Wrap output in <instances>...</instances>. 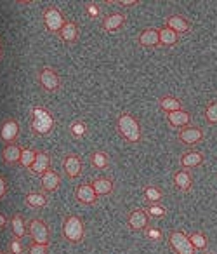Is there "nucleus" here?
Returning a JSON list of instances; mask_svg holds the SVG:
<instances>
[{
    "label": "nucleus",
    "mask_w": 217,
    "mask_h": 254,
    "mask_svg": "<svg viewBox=\"0 0 217 254\" xmlns=\"http://www.w3.org/2000/svg\"><path fill=\"white\" fill-rule=\"evenodd\" d=\"M75 198H77L82 205H94L96 202H98V195H96L91 183L78 185V187L75 188Z\"/></svg>",
    "instance_id": "f8f14e48"
},
{
    "label": "nucleus",
    "mask_w": 217,
    "mask_h": 254,
    "mask_svg": "<svg viewBox=\"0 0 217 254\" xmlns=\"http://www.w3.org/2000/svg\"><path fill=\"white\" fill-rule=\"evenodd\" d=\"M51 169V157L49 153L46 152H37V157H35V162L32 164V167H30V171H32L33 174H39V176H42L46 171Z\"/></svg>",
    "instance_id": "412c9836"
},
{
    "label": "nucleus",
    "mask_w": 217,
    "mask_h": 254,
    "mask_svg": "<svg viewBox=\"0 0 217 254\" xmlns=\"http://www.w3.org/2000/svg\"><path fill=\"white\" fill-rule=\"evenodd\" d=\"M91 164L94 169L98 171H105L109 167V155L103 150H96L91 153Z\"/></svg>",
    "instance_id": "393cba45"
},
{
    "label": "nucleus",
    "mask_w": 217,
    "mask_h": 254,
    "mask_svg": "<svg viewBox=\"0 0 217 254\" xmlns=\"http://www.w3.org/2000/svg\"><path fill=\"white\" fill-rule=\"evenodd\" d=\"M116 132L122 136L125 141L137 143L141 139V124L132 113L122 112L116 117Z\"/></svg>",
    "instance_id": "f257e3e1"
},
{
    "label": "nucleus",
    "mask_w": 217,
    "mask_h": 254,
    "mask_svg": "<svg viewBox=\"0 0 217 254\" xmlns=\"http://www.w3.org/2000/svg\"><path fill=\"white\" fill-rule=\"evenodd\" d=\"M63 237L71 244H80L85 237V225L77 214H68L63 221Z\"/></svg>",
    "instance_id": "f03ea898"
},
{
    "label": "nucleus",
    "mask_w": 217,
    "mask_h": 254,
    "mask_svg": "<svg viewBox=\"0 0 217 254\" xmlns=\"http://www.w3.org/2000/svg\"><path fill=\"white\" fill-rule=\"evenodd\" d=\"M203 153H200L198 150H188L181 155L179 159V164H181V169H186V171H191V169H196L203 164Z\"/></svg>",
    "instance_id": "ddd939ff"
},
{
    "label": "nucleus",
    "mask_w": 217,
    "mask_h": 254,
    "mask_svg": "<svg viewBox=\"0 0 217 254\" xmlns=\"http://www.w3.org/2000/svg\"><path fill=\"white\" fill-rule=\"evenodd\" d=\"M174 187L177 188L182 193H189L193 190V176L189 171L186 169H179L174 174Z\"/></svg>",
    "instance_id": "f3484780"
},
{
    "label": "nucleus",
    "mask_w": 217,
    "mask_h": 254,
    "mask_svg": "<svg viewBox=\"0 0 217 254\" xmlns=\"http://www.w3.org/2000/svg\"><path fill=\"white\" fill-rule=\"evenodd\" d=\"M63 169H64V174H66L70 180H77L82 174V171H84L82 157L78 155V153H68V155H64Z\"/></svg>",
    "instance_id": "6e6552de"
},
{
    "label": "nucleus",
    "mask_w": 217,
    "mask_h": 254,
    "mask_svg": "<svg viewBox=\"0 0 217 254\" xmlns=\"http://www.w3.org/2000/svg\"><path fill=\"white\" fill-rule=\"evenodd\" d=\"M59 37H61V40H63V42H66V44L77 42V39H78L77 23H75V21H66V23H64V26L61 28V32H59Z\"/></svg>",
    "instance_id": "4be33fe9"
},
{
    "label": "nucleus",
    "mask_w": 217,
    "mask_h": 254,
    "mask_svg": "<svg viewBox=\"0 0 217 254\" xmlns=\"http://www.w3.org/2000/svg\"><path fill=\"white\" fill-rule=\"evenodd\" d=\"M35 157H37V152L32 148H23L21 150V159H19V164H21L25 169H30L32 164L35 162Z\"/></svg>",
    "instance_id": "2f4dec72"
},
{
    "label": "nucleus",
    "mask_w": 217,
    "mask_h": 254,
    "mask_svg": "<svg viewBox=\"0 0 217 254\" xmlns=\"http://www.w3.org/2000/svg\"><path fill=\"white\" fill-rule=\"evenodd\" d=\"M39 82L47 92H56L61 87V78L57 71L51 66H44L39 71Z\"/></svg>",
    "instance_id": "0eeeda50"
},
{
    "label": "nucleus",
    "mask_w": 217,
    "mask_h": 254,
    "mask_svg": "<svg viewBox=\"0 0 217 254\" xmlns=\"http://www.w3.org/2000/svg\"><path fill=\"white\" fill-rule=\"evenodd\" d=\"M21 146L19 145H7L4 148V153H2V157H4V162L9 164V166H14V164H19V159H21Z\"/></svg>",
    "instance_id": "5701e85b"
},
{
    "label": "nucleus",
    "mask_w": 217,
    "mask_h": 254,
    "mask_svg": "<svg viewBox=\"0 0 217 254\" xmlns=\"http://www.w3.org/2000/svg\"><path fill=\"white\" fill-rule=\"evenodd\" d=\"M165 28L172 30V32H175L177 35H181V33H186L191 30V23L182 14H170L165 18Z\"/></svg>",
    "instance_id": "9b49d317"
},
{
    "label": "nucleus",
    "mask_w": 217,
    "mask_h": 254,
    "mask_svg": "<svg viewBox=\"0 0 217 254\" xmlns=\"http://www.w3.org/2000/svg\"><path fill=\"white\" fill-rule=\"evenodd\" d=\"M143 195H144V200H146L148 204H160V200L163 198V191H162L158 187H155V185H150V187L144 188Z\"/></svg>",
    "instance_id": "c85d7f7f"
},
{
    "label": "nucleus",
    "mask_w": 217,
    "mask_h": 254,
    "mask_svg": "<svg viewBox=\"0 0 217 254\" xmlns=\"http://www.w3.org/2000/svg\"><path fill=\"white\" fill-rule=\"evenodd\" d=\"M92 188H94L96 195L99 197H108V195L113 193V190H115V185H113V180L111 178H106V176H99L96 178L94 181H92Z\"/></svg>",
    "instance_id": "aec40b11"
},
{
    "label": "nucleus",
    "mask_w": 217,
    "mask_h": 254,
    "mask_svg": "<svg viewBox=\"0 0 217 254\" xmlns=\"http://www.w3.org/2000/svg\"><path fill=\"white\" fill-rule=\"evenodd\" d=\"M146 211V214L150 216V218H163L165 214H167V209L163 207L162 204H148V207L144 209Z\"/></svg>",
    "instance_id": "72a5a7b5"
},
{
    "label": "nucleus",
    "mask_w": 217,
    "mask_h": 254,
    "mask_svg": "<svg viewBox=\"0 0 217 254\" xmlns=\"http://www.w3.org/2000/svg\"><path fill=\"white\" fill-rule=\"evenodd\" d=\"M70 134L73 139L84 138V136L87 134V124H85V120H82V119L75 120V122L70 126Z\"/></svg>",
    "instance_id": "c756f323"
},
{
    "label": "nucleus",
    "mask_w": 217,
    "mask_h": 254,
    "mask_svg": "<svg viewBox=\"0 0 217 254\" xmlns=\"http://www.w3.org/2000/svg\"><path fill=\"white\" fill-rule=\"evenodd\" d=\"M158 37H160V46H165V47H170V46H175L179 42V35L172 30L165 28H158Z\"/></svg>",
    "instance_id": "a878e982"
},
{
    "label": "nucleus",
    "mask_w": 217,
    "mask_h": 254,
    "mask_svg": "<svg viewBox=\"0 0 217 254\" xmlns=\"http://www.w3.org/2000/svg\"><path fill=\"white\" fill-rule=\"evenodd\" d=\"M28 233L35 244H44V246H51V233L49 226L42 219H32L28 225Z\"/></svg>",
    "instance_id": "39448f33"
},
{
    "label": "nucleus",
    "mask_w": 217,
    "mask_h": 254,
    "mask_svg": "<svg viewBox=\"0 0 217 254\" xmlns=\"http://www.w3.org/2000/svg\"><path fill=\"white\" fill-rule=\"evenodd\" d=\"M168 247L174 254H195V247L189 242V237L182 230H172L168 233Z\"/></svg>",
    "instance_id": "20e7f679"
},
{
    "label": "nucleus",
    "mask_w": 217,
    "mask_h": 254,
    "mask_svg": "<svg viewBox=\"0 0 217 254\" xmlns=\"http://www.w3.org/2000/svg\"><path fill=\"white\" fill-rule=\"evenodd\" d=\"M21 239H12L11 240V253L12 254H21L23 253V246H21V242H19Z\"/></svg>",
    "instance_id": "c9c22d12"
},
{
    "label": "nucleus",
    "mask_w": 217,
    "mask_h": 254,
    "mask_svg": "<svg viewBox=\"0 0 217 254\" xmlns=\"http://www.w3.org/2000/svg\"><path fill=\"white\" fill-rule=\"evenodd\" d=\"M165 119L174 129H184V127L191 126V115L186 110H177V112L165 113Z\"/></svg>",
    "instance_id": "4468645a"
},
{
    "label": "nucleus",
    "mask_w": 217,
    "mask_h": 254,
    "mask_svg": "<svg viewBox=\"0 0 217 254\" xmlns=\"http://www.w3.org/2000/svg\"><path fill=\"white\" fill-rule=\"evenodd\" d=\"M40 185H42L44 191H49V193H53V191H56L57 188H59L61 176L54 169H49V171H46L42 176H40Z\"/></svg>",
    "instance_id": "6ab92c4d"
},
{
    "label": "nucleus",
    "mask_w": 217,
    "mask_h": 254,
    "mask_svg": "<svg viewBox=\"0 0 217 254\" xmlns=\"http://www.w3.org/2000/svg\"><path fill=\"white\" fill-rule=\"evenodd\" d=\"M137 44L141 47H158L160 46V37H158V28H144L137 37Z\"/></svg>",
    "instance_id": "a211bd4d"
},
{
    "label": "nucleus",
    "mask_w": 217,
    "mask_h": 254,
    "mask_svg": "<svg viewBox=\"0 0 217 254\" xmlns=\"http://www.w3.org/2000/svg\"><path fill=\"white\" fill-rule=\"evenodd\" d=\"M47 204V197L42 191H32L26 195V205L32 209H42Z\"/></svg>",
    "instance_id": "cd10ccee"
},
{
    "label": "nucleus",
    "mask_w": 217,
    "mask_h": 254,
    "mask_svg": "<svg viewBox=\"0 0 217 254\" xmlns=\"http://www.w3.org/2000/svg\"><path fill=\"white\" fill-rule=\"evenodd\" d=\"M123 25H125V14H123V12H113V14H108L103 19L101 28H103V32L111 33V32L120 30Z\"/></svg>",
    "instance_id": "2eb2a0df"
},
{
    "label": "nucleus",
    "mask_w": 217,
    "mask_h": 254,
    "mask_svg": "<svg viewBox=\"0 0 217 254\" xmlns=\"http://www.w3.org/2000/svg\"><path fill=\"white\" fill-rule=\"evenodd\" d=\"M139 2L137 0H122L120 2V5H123V7H132V5H137Z\"/></svg>",
    "instance_id": "ea45409f"
},
{
    "label": "nucleus",
    "mask_w": 217,
    "mask_h": 254,
    "mask_svg": "<svg viewBox=\"0 0 217 254\" xmlns=\"http://www.w3.org/2000/svg\"><path fill=\"white\" fill-rule=\"evenodd\" d=\"M32 129L37 134H49L54 129V117L42 106H37L32 112Z\"/></svg>",
    "instance_id": "7ed1b4c3"
},
{
    "label": "nucleus",
    "mask_w": 217,
    "mask_h": 254,
    "mask_svg": "<svg viewBox=\"0 0 217 254\" xmlns=\"http://www.w3.org/2000/svg\"><path fill=\"white\" fill-rule=\"evenodd\" d=\"M150 225V216L146 214L144 209H134L127 214V226L132 232H143Z\"/></svg>",
    "instance_id": "1a4fd4ad"
},
{
    "label": "nucleus",
    "mask_w": 217,
    "mask_h": 254,
    "mask_svg": "<svg viewBox=\"0 0 217 254\" xmlns=\"http://www.w3.org/2000/svg\"><path fill=\"white\" fill-rule=\"evenodd\" d=\"M205 120L210 126H216L217 124V99L210 101L209 105L205 106Z\"/></svg>",
    "instance_id": "473e14b6"
},
{
    "label": "nucleus",
    "mask_w": 217,
    "mask_h": 254,
    "mask_svg": "<svg viewBox=\"0 0 217 254\" xmlns=\"http://www.w3.org/2000/svg\"><path fill=\"white\" fill-rule=\"evenodd\" d=\"M158 105H160L162 112H165V113L182 110V101L179 98H174V96H163V98L158 99Z\"/></svg>",
    "instance_id": "b1692460"
},
{
    "label": "nucleus",
    "mask_w": 217,
    "mask_h": 254,
    "mask_svg": "<svg viewBox=\"0 0 217 254\" xmlns=\"http://www.w3.org/2000/svg\"><path fill=\"white\" fill-rule=\"evenodd\" d=\"M11 228H12V235H14L16 239H23V237L26 235V228H28V226H26L21 214H14L11 219Z\"/></svg>",
    "instance_id": "bb28decb"
},
{
    "label": "nucleus",
    "mask_w": 217,
    "mask_h": 254,
    "mask_svg": "<svg viewBox=\"0 0 217 254\" xmlns=\"http://www.w3.org/2000/svg\"><path fill=\"white\" fill-rule=\"evenodd\" d=\"M0 254H5V253H4V251H0Z\"/></svg>",
    "instance_id": "37998d69"
},
{
    "label": "nucleus",
    "mask_w": 217,
    "mask_h": 254,
    "mask_svg": "<svg viewBox=\"0 0 217 254\" xmlns=\"http://www.w3.org/2000/svg\"><path fill=\"white\" fill-rule=\"evenodd\" d=\"M5 193H7V183H5L4 178L0 176V198L4 197Z\"/></svg>",
    "instance_id": "4c0bfd02"
},
{
    "label": "nucleus",
    "mask_w": 217,
    "mask_h": 254,
    "mask_svg": "<svg viewBox=\"0 0 217 254\" xmlns=\"http://www.w3.org/2000/svg\"><path fill=\"white\" fill-rule=\"evenodd\" d=\"M146 235H148V239H151V240H158L162 237V233L158 228H148Z\"/></svg>",
    "instance_id": "e433bc0d"
},
{
    "label": "nucleus",
    "mask_w": 217,
    "mask_h": 254,
    "mask_svg": "<svg viewBox=\"0 0 217 254\" xmlns=\"http://www.w3.org/2000/svg\"><path fill=\"white\" fill-rule=\"evenodd\" d=\"M18 134H19V126L14 119L5 120V122L2 124V127H0V139L9 143V145L14 143V139L18 138Z\"/></svg>",
    "instance_id": "dca6fc26"
},
{
    "label": "nucleus",
    "mask_w": 217,
    "mask_h": 254,
    "mask_svg": "<svg viewBox=\"0 0 217 254\" xmlns=\"http://www.w3.org/2000/svg\"><path fill=\"white\" fill-rule=\"evenodd\" d=\"M85 9H87V12L91 16H99V9L96 7L94 4H87V5H85Z\"/></svg>",
    "instance_id": "58836bf2"
},
{
    "label": "nucleus",
    "mask_w": 217,
    "mask_h": 254,
    "mask_svg": "<svg viewBox=\"0 0 217 254\" xmlns=\"http://www.w3.org/2000/svg\"><path fill=\"white\" fill-rule=\"evenodd\" d=\"M189 242L193 244V247H195V251H205L207 249V237L203 235L202 232H193L189 233Z\"/></svg>",
    "instance_id": "7c9ffc66"
},
{
    "label": "nucleus",
    "mask_w": 217,
    "mask_h": 254,
    "mask_svg": "<svg viewBox=\"0 0 217 254\" xmlns=\"http://www.w3.org/2000/svg\"><path fill=\"white\" fill-rule=\"evenodd\" d=\"M203 139V131L198 126H188L184 129H179L177 131V141L182 145L193 146L196 143H200Z\"/></svg>",
    "instance_id": "9d476101"
},
{
    "label": "nucleus",
    "mask_w": 217,
    "mask_h": 254,
    "mask_svg": "<svg viewBox=\"0 0 217 254\" xmlns=\"http://www.w3.org/2000/svg\"><path fill=\"white\" fill-rule=\"evenodd\" d=\"M64 16L61 14V11L56 7V5H49L44 11V25L49 30L51 33H59L61 28L64 26Z\"/></svg>",
    "instance_id": "423d86ee"
},
{
    "label": "nucleus",
    "mask_w": 217,
    "mask_h": 254,
    "mask_svg": "<svg viewBox=\"0 0 217 254\" xmlns=\"http://www.w3.org/2000/svg\"><path fill=\"white\" fill-rule=\"evenodd\" d=\"M5 225H7V216H5L4 212H0V230L4 228Z\"/></svg>",
    "instance_id": "a19ab883"
},
{
    "label": "nucleus",
    "mask_w": 217,
    "mask_h": 254,
    "mask_svg": "<svg viewBox=\"0 0 217 254\" xmlns=\"http://www.w3.org/2000/svg\"><path fill=\"white\" fill-rule=\"evenodd\" d=\"M28 254H49V246L33 242L32 246H30V249H28Z\"/></svg>",
    "instance_id": "f704fd0d"
},
{
    "label": "nucleus",
    "mask_w": 217,
    "mask_h": 254,
    "mask_svg": "<svg viewBox=\"0 0 217 254\" xmlns=\"http://www.w3.org/2000/svg\"><path fill=\"white\" fill-rule=\"evenodd\" d=\"M4 56V46H2V40H0V60Z\"/></svg>",
    "instance_id": "79ce46f5"
},
{
    "label": "nucleus",
    "mask_w": 217,
    "mask_h": 254,
    "mask_svg": "<svg viewBox=\"0 0 217 254\" xmlns=\"http://www.w3.org/2000/svg\"><path fill=\"white\" fill-rule=\"evenodd\" d=\"M203 254H214V253H203Z\"/></svg>",
    "instance_id": "c03bdc74"
}]
</instances>
